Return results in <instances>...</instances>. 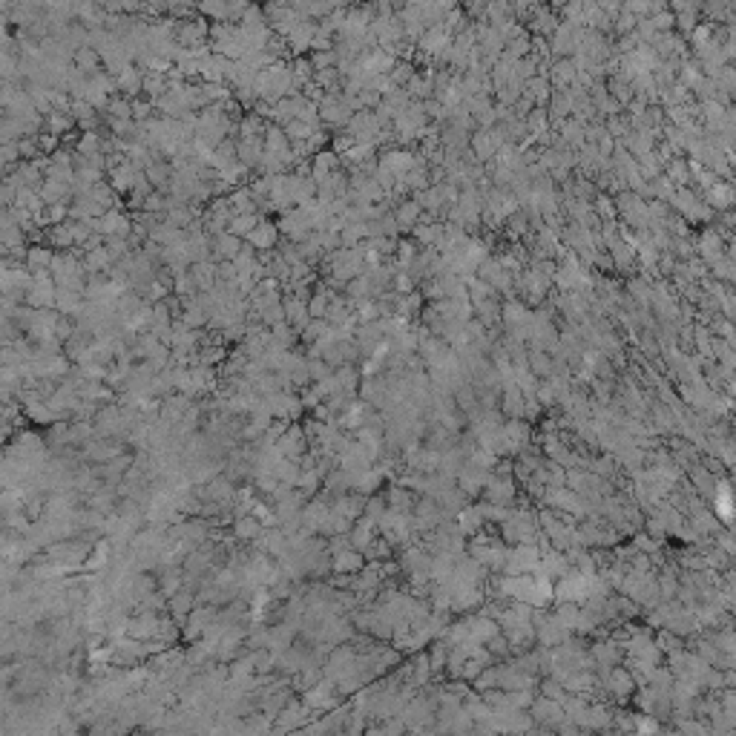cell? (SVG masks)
Listing matches in <instances>:
<instances>
[{
	"label": "cell",
	"mask_w": 736,
	"mask_h": 736,
	"mask_svg": "<svg viewBox=\"0 0 736 736\" xmlns=\"http://www.w3.org/2000/svg\"><path fill=\"white\" fill-rule=\"evenodd\" d=\"M308 374H311V386H313V383H323V380L334 377V368H331L325 359H313V357H308Z\"/></svg>",
	"instance_id": "836d02e7"
},
{
	"label": "cell",
	"mask_w": 736,
	"mask_h": 736,
	"mask_svg": "<svg viewBox=\"0 0 736 736\" xmlns=\"http://www.w3.org/2000/svg\"><path fill=\"white\" fill-rule=\"evenodd\" d=\"M150 239H152V242H159L162 247H173V245L184 242V230L176 228V225H170V222H162L159 228H155V230L150 233Z\"/></svg>",
	"instance_id": "484cf974"
},
{
	"label": "cell",
	"mask_w": 736,
	"mask_h": 736,
	"mask_svg": "<svg viewBox=\"0 0 736 736\" xmlns=\"http://www.w3.org/2000/svg\"><path fill=\"white\" fill-rule=\"evenodd\" d=\"M230 207H233V213L236 216H259V210H256V199H253V193H250V187L245 184V187H236L230 196Z\"/></svg>",
	"instance_id": "ac0fdd59"
},
{
	"label": "cell",
	"mask_w": 736,
	"mask_h": 736,
	"mask_svg": "<svg viewBox=\"0 0 736 736\" xmlns=\"http://www.w3.org/2000/svg\"><path fill=\"white\" fill-rule=\"evenodd\" d=\"M104 116L116 118V121H135V118H133V101L124 98V95H113V98H110V107H107V113H104Z\"/></svg>",
	"instance_id": "4316f807"
},
{
	"label": "cell",
	"mask_w": 736,
	"mask_h": 736,
	"mask_svg": "<svg viewBox=\"0 0 736 736\" xmlns=\"http://www.w3.org/2000/svg\"><path fill=\"white\" fill-rule=\"evenodd\" d=\"M374 533H377V523L372 520V518H359L357 523H354V530L348 533V538H351V547L357 550V552H365L368 547L374 544Z\"/></svg>",
	"instance_id": "9c48e42d"
},
{
	"label": "cell",
	"mask_w": 736,
	"mask_h": 736,
	"mask_svg": "<svg viewBox=\"0 0 736 736\" xmlns=\"http://www.w3.org/2000/svg\"><path fill=\"white\" fill-rule=\"evenodd\" d=\"M354 147H357L354 135H348V133H334V138H331V150L340 155V159H342V155H348Z\"/></svg>",
	"instance_id": "b9f144b4"
},
{
	"label": "cell",
	"mask_w": 736,
	"mask_h": 736,
	"mask_svg": "<svg viewBox=\"0 0 736 736\" xmlns=\"http://www.w3.org/2000/svg\"><path fill=\"white\" fill-rule=\"evenodd\" d=\"M359 104H362V110H377L380 104H383V95H380L377 89H372V87H365V89L359 92Z\"/></svg>",
	"instance_id": "816d5d0a"
},
{
	"label": "cell",
	"mask_w": 736,
	"mask_h": 736,
	"mask_svg": "<svg viewBox=\"0 0 736 736\" xmlns=\"http://www.w3.org/2000/svg\"><path fill=\"white\" fill-rule=\"evenodd\" d=\"M152 116H155V101H150L147 95H141V98H133V118H135L138 124L150 121Z\"/></svg>",
	"instance_id": "e575fe53"
},
{
	"label": "cell",
	"mask_w": 736,
	"mask_h": 736,
	"mask_svg": "<svg viewBox=\"0 0 736 736\" xmlns=\"http://www.w3.org/2000/svg\"><path fill=\"white\" fill-rule=\"evenodd\" d=\"M380 362L377 359H362V365H359V377L362 380H374V377H380Z\"/></svg>",
	"instance_id": "db71d44e"
},
{
	"label": "cell",
	"mask_w": 736,
	"mask_h": 736,
	"mask_svg": "<svg viewBox=\"0 0 736 736\" xmlns=\"http://www.w3.org/2000/svg\"><path fill=\"white\" fill-rule=\"evenodd\" d=\"M285 313H288V325L302 337V331L311 325L308 302H302V299H296V296H285Z\"/></svg>",
	"instance_id": "30bf717a"
},
{
	"label": "cell",
	"mask_w": 736,
	"mask_h": 736,
	"mask_svg": "<svg viewBox=\"0 0 736 736\" xmlns=\"http://www.w3.org/2000/svg\"><path fill=\"white\" fill-rule=\"evenodd\" d=\"M101 144H104V138H101L98 130H95V133H81L78 147H75V155H81V159H92V155H101Z\"/></svg>",
	"instance_id": "83f0119b"
},
{
	"label": "cell",
	"mask_w": 736,
	"mask_h": 736,
	"mask_svg": "<svg viewBox=\"0 0 736 736\" xmlns=\"http://www.w3.org/2000/svg\"><path fill=\"white\" fill-rule=\"evenodd\" d=\"M173 294H176V296H182V299H187V296H196V294H199V288H196V279H193V274H190V271H184V274H176Z\"/></svg>",
	"instance_id": "d590c367"
},
{
	"label": "cell",
	"mask_w": 736,
	"mask_h": 736,
	"mask_svg": "<svg viewBox=\"0 0 736 736\" xmlns=\"http://www.w3.org/2000/svg\"><path fill=\"white\" fill-rule=\"evenodd\" d=\"M18 147H21V159H23V162H35L38 155H40L38 135H35V138H21V141H18Z\"/></svg>",
	"instance_id": "681fc988"
},
{
	"label": "cell",
	"mask_w": 736,
	"mask_h": 736,
	"mask_svg": "<svg viewBox=\"0 0 736 736\" xmlns=\"http://www.w3.org/2000/svg\"><path fill=\"white\" fill-rule=\"evenodd\" d=\"M277 228H279V233H282L285 239H291V242H296V245L308 242V236L313 233L311 219H308V213H305L302 207H294V210H288V213H282L279 222H277Z\"/></svg>",
	"instance_id": "6da1fadb"
},
{
	"label": "cell",
	"mask_w": 736,
	"mask_h": 736,
	"mask_svg": "<svg viewBox=\"0 0 736 736\" xmlns=\"http://www.w3.org/2000/svg\"><path fill=\"white\" fill-rule=\"evenodd\" d=\"M46 245H49L52 250H75V247H78L75 225H72V222L52 225V228L46 230Z\"/></svg>",
	"instance_id": "8992f818"
},
{
	"label": "cell",
	"mask_w": 736,
	"mask_h": 736,
	"mask_svg": "<svg viewBox=\"0 0 736 736\" xmlns=\"http://www.w3.org/2000/svg\"><path fill=\"white\" fill-rule=\"evenodd\" d=\"M18 184H15V179L12 176H4V184H0V204L4 207H15V201H18Z\"/></svg>",
	"instance_id": "ab89813d"
},
{
	"label": "cell",
	"mask_w": 736,
	"mask_h": 736,
	"mask_svg": "<svg viewBox=\"0 0 736 736\" xmlns=\"http://www.w3.org/2000/svg\"><path fill=\"white\" fill-rule=\"evenodd\" d=\"M420 207L414 199H406V201H400L397 204V210H394V219H397V228H400V233H408V230H414L417 228V222H420Z\"/></svg>",
	"instance_id": "9a60e30c"
},
{
	"label": "cell",
	"mask_w": 736,
	"mask_h": 736,
	"mask_svg": "<svg viewBox=\"0 0 736 736\" xmlns=\"http://www.w3.org/2000/svg\"><path fill=\"white\" fill-rule=\"evenodd\" d=\"M279 228H277V222H271V219H262L259 222V228L250 233V245L262 253V250H277V245H279Z\"/></svg>",
	"instance_id": "277c9868"
},
{
	"label": "cell",
	"mask_w": 736,
	"mask_h": 736,
	"mask_svg": "<svg viewBox=\"0 0 736 736\" xmlns=\"http://www.w3.org/2000/svg\"><path fill=\"white\" fill-rule=\"evenodd\" d=\"M55 253L49 245H29V256H26V268L32 274H40V271H49L52 262H55Z\"/></svg>",
	"instance_id": "2e32d148"
},
{
	"label": "cell",
	"mask_w": 736,
	"mask_h": 736,
	"mask_svg": "<svg viewBox=\"0 0 736 736\" xmlns=\"http://www.w3.org/2000/svg\"><path fill=\"white\" fill-rule=\"evenodd\" d=\"M23 414L32 420V423H40V426H55V423H61V414H58L55 408H52L46 400L26 406V408H23Z\"/></svg>",
	"instance_id": "d6986e66"
},
{
	"label": "cell",
	"mask_w": 736,
	"mask_h": 736,
	"mask_svg": "<svg viewBox=\"0 0 736 736\" xmlns=\"http://www.w3.org/2000/svg\"><path fill=\"white\" fill-rule=\"evenodd\" d=\"M72 116H75V121H78V124H84V121H92V118H98V110L92 107L89 101H84V98H81V101H75V104H72Z\"/></svg>",
	"instance_id": "7bdbcfd3"
},
{
	"label": "cell",
	"mask_w": 736,
	"mask_h": 736,
	"mask_svg": "<svg viewBox=\"0 0 736 736\" xmlns=\"http://www.w3.org/2000/svg\"><path fill=\"white\" fill-rule=\"evenodd\" d=\"M95 233L101 236H121V239H130L133 236V228H135V219L124 210H107L101 219L92 222Z\"/></svg>",
	"instance_id": "7a4b0ae2"
},
{
	"label": "cell",
	"mask_w": 736,
	"mask_h": 736,
	"mask_svg": "<svg viewBox=\"0 0 736 736\" xmlns=\"http://www.w3.org/2000/svg\"><path fill=\"white\" fill-rule=\"evenodd\" d=\"M299 397H302V406H305V408H311V411H313V408H317V406H323L320 394H317V391H313V389H302V394H299Z\"/></svg>",
	"instance_id": "9f6ffc18"
},
{
	"label": "cell",
	"mask_w": 736,
	"mask_h": 736,
	"mask_svg": "<svg viewBox=\"0 0 736 736\" xmlns=\"http://www.w3.org/2000/svg\"><path fill=\"white\" fill-rule=\"evenodd\" d=\"M365 245L372 247V250H377L380 256H391V253H397V245H400V242L391 239V236H380V239H368Z\"/></svg>",
	"instance_id": "ee69618b"
},
{
	"label": "cell",
	"mask_w": 736,
	"mask_h": 736,
	"mask_svg": "<svg viewBox=\"0 0 736 736\" xmlns=\"http://www.w3.org/2000/svg\"><path fill=\"white\" fill-rule=\"evenodd\" d=\"M72 64H75V67H78L84 75H89V78H92V75L101 69V64H104V61H101V52H98V49H92V46H81V49L75 52V61H72Z\"/></svg>",
	"instance_id": "603a6c76"
},
{
	"label": "cell",
	"mask_w": 736,
	"mask_h": 736,
	"mask_svg": "<svg viewBox=\"0 0 736 736\" xmlns=\"http://www.w3.org/2000/svg\"><path fill=\"white\" fill-rule=\"evenodd\" d=\"M75 127H78V121H75L72 113H55V110H52V113L46 116V130H43V133H52V135L64 138V135H69Z\"/></svg>",
	"instance_id": "ffe728a7"
},
{
	"label": "cell",
	"mask_w": 736,
	"mask_h": 736,
	"mask_svg": "<svg viewBox=\"0 0 736 736\" xmlns=\"http://www.w3.org/2000/svg\"><path fill=\"white\" fill-rule=\"evenodd\" d=\"M78 334V325H75V320L72 317H61V323L55 325V340H61L64 345L72 340Z\"/></svg>",
	"instance_id": "f6af8a7d"
},
{
	"label": "cell",
	"mask_w": 736,
	"mask_h": 736,
	"mask_svg": "<svg viewBox=\"0 0 736 736\" xmlns=\"http://www.w3.org/2000/svg\"><path fill=\"white\" fill-rule=\"evenodd\" d=\"M190 274H193V279H196L199 294H207V291H213V288L219 285L216 262H196V265H190Z\"/></svg>",
	"instance_id": "8fae6325"
},
{
	"label": "cell",
	"mask_w": 736,
	"mask_h": 736,
	"mask_svg": "<svg viewBox=\"0 0 736 736\" xmlns=\"http://www.w3.org/2000/svg\"><path fill=\"white\" fill-rule=\"evenodd\" d=\"M104 247H107V253H110V259L116 262V265H118L121 259H127V256L133 253L130 242H127V239H121V236H104Z\"/></svg>",
	"instance_id": "f546056e"
},
{
	"label": "cell",
	"mask_w": 736,
	"mask_h": 736,
	"mask_svg": "<svg viewBox=\"0 0 736 736\" xmlns=\"http://www.w3.org/2000/svg\"><path fill=\"white\" fill-rule=\"evenodd\" d=\"M155 113H162V118H184V113H190L187 107V95L184 92H165L162 98H155Z\"/></svg>",
	"instance_id": "3957f363"
},
{
	"label": "cell",
	"mask_w": 736,
	"mask_h": 736,
	"mask_svg": "<svg viewBox=\"0 0 736 736\" xmlns=\"http://www.w3.org/2000/svg\"><path fill=\"white\" fill-rule=\"evenodd\" d=\"M167 92V75H159V72H144V95L150 101L162 98Z\"/></svg>",
	"instance_id": "f1b7e54d"
},
{
	"label": "cell",
	"mask_w": 736,
	"mask_h": 736,
	"mask_svg": "<svg viewBox=\"0 0 736 736\" xmlns=\"http://www.w3.org/2000/svg\"><path fill=\"white\" fill-rule=\"evenodd\" d=\"M311 64H313V72L334 69V67H337V55H334V49H328V52H311Z\"/></svg>",
	"instance_id": "f35d334b"
},
{
	"label": "cell",
	"mask_w": 736,
	"mask_h": 736,
	"mask_svg": "<svg viewBox=\"0 0 736 736\" xmlns=\"http://www.w3.org/2000/svg\"><path fill=\"white\" fill-rule=\"evenodd\" d=\"M313 133H317V130H313V127H308V124H305V121H299V118H296V121H291V124L285 127V135L291 138V144H294V141H308Z\"/></svg>",
	"instance_id": "74e56055"
},
{
	"label": "cell",
	"mask_w": 736,
	"mask_h": 736,
	"mask_svg": "<svg viewBox=\"0 0 736 736\" xmlns=\"http://www.w3.org/2000/svg\"><path fill=\"white\" fill-rule=\"evenodd\" d=\"M572 78H575L572 64H569V61H561V64L555 67V81H558V84H567V81H572Z\"/></svg>",
	"instance_id": "11a10c76"
},
{
	"label": "cell",
	"mask_w": 736,
	"mask_h": 736,
	"mask_svg": "<svg viewBox=\"0 0 736 736\" xmlns=\"http://www.w3.org/2000/svg\"><path fill=\"white\" fill-rule=\"evenodd\" d=\"M299 340V334L288 325V323H282V325H277V328H271V348L268 351H294V342Z\"/></svg>",
	"instance_id": "cb8c5ba5"
},
{
	"label": "cell",
	"mask_w": 736,
	"mask_h": 736,
	"mask_svg": "<svg viewBox=\"0 0 736 736\" xmlns=\"http://www.w3.org/2000/svg\"><path fill=\"white\" fill-rule=\"evenodd\" d=\"M216 271H219V282H225V285H236V282H239L236 262H219Z\"/></svg>",
	"instance_id": "7dc6e473"
},
{
	"label": "cell",
	"mask_w": 736,
	"mask_h": 736,
	"mask_svg": "<svg viewBox=\"0 0 736 736\" xmlns=\"http://www.w3.org/2000/svg\"><path fill=\"white\" fill-rule=\"evenodd\" d=\"M503 408H506V414H512V417H518V414H520V408H523V400H520V394H518V389H515V386H509V389H506Z\"/></svg>",
	"instance_id": "c3c4849f"
},
{
	"label": "cell",
	"mask_w": 736,
	"mask_h": 736,
	"mask_svg": "<svg viewBox=\"0 0 736 736\" xmlns=\"http://www.w3.org/2000/svg\"><path fill=\"white\" fill-rule=\"evenodd\" d=\"M38 193L46 201V207L58 204V201H75V184H64V182H55V179H46Z\"/></svg>",
	"instance_id": "7c38bea8"
},
{
	"label": "cell",
	"mask_w": 736,
	"mask_h": 736,
	"mask_svg": "<svg viewBox=\"0 0 736 736\" xmlns=\"http://www.w3.org/2000/svg\"><path fill=\"white\" fill-rule=\"evenodd\" d=\"M233 98L242 104V110L245 113H250L256 104H259V95H256V89L253 87H233Z\"/></svg>",
	"instance_id": "8d00e7d4"
},
{
	"label": "cell",
	"mask_w": 736,
	"mask_h": 736,
	"mask_svg": "<svg viewBox=\"0 0 736 736\" xmlns=\"http://www.w3.org/2000/svg\"><path fill=\"white\" fill-rule=\"evenodd\" d=\"M116 81H118V95H124L130 101L144 95V69L141 67H135V64L127 67Z\"/></svg>",
	"instance_id": "52a82bcc"
},
{
	"label": "cell",
	"mask_w": 736,
	"mask_h": 736,
	"mask_svg": "<svg viewBox=\"0 0 736 736\" xmlns=\"http://www.w3.org/2000/svg\"><path fill=\"white\" fill-rule=\"evenodd\" d=\"M268 133V121L256 116V113H245V118L239 121V138L250 141V138H265Z\"/></svg>",
	"instance_id": "7402d4cb"
},
{
	"label": "cell",
	"mask_w": 736,
	"mask_h": 736,
	"mask_svg": "<svg viewBox=\"0 0 736 736\" xmlns=\"http://www.w3.org/2000/svg\"><path fill=\"white\" fill-rule=\"evenodd\" d=\"M328 328H331V325H328L325 320H311V325L302 331V337H299V340H302V342L311 348V345H317V342H320V340L328 334Z\"/></svg>",
	"instance_id": "d6a6232c"
},
{
	"label": "cell",
	"mask_w": 736,
	"mask_h": 736,
	"mask_svg": "<svg viewBox=\"0 0 736 736\" xmlns=\"http://www.w3.org/2000/svg\"><path fill=\"white\" fill-rule=\"evenodd\" d=\"M242 247H245V239H239L233 233H222L213 239V256H210V262H216V265L219 262H233L242 253Z\"/></svg>",
	"instance_id": "5b68a950"
},
{
	"label": "cell",
	"mask_w": 736,
	"mask_h": 736,
	"mask_svg": "<svg viewBox=\"0 0 736 736\" xmlns=\"http://www.w3.org/2000/svg\"><path fill=\"white\" fill-rule=\"evenodd\" d=\"M12 179H15L18 187H29V190H40L43 182H46V176H43L32 162H21V165L15 167V173H12Z\"/></svg>",
	"instance_id": "e0dca14e"
},
{
	"label": "cell",
	"mask_w": 736,
	"mask_h": 736,
	"mask_svg": "<svg viewBox=\"0 0 736 736\" xmlns=\"http://www.w3.org/2000/svg\"><path fill=\"white\" fill-rule=\"evenodd\" d=\"M147 302H144V296L141 294H135V291H127V294H121L118 296V302H116V311H118V317L121 320H133L135 313L144 308Z\"/></svg>",
	"instance_id": "d4e9b609"
},
{
	"label": "cell",
	"mask_w": 736,
	"mask_h": 736,
	"mask_svg": "<svg viewBox=\"0 0 736 736\" xmlns=\"http://www.w3.org/2000/svg\"><path fill=\"white\" fill-rule=\"evenodd\" d=\"M259 222H262V219H259L256 213H253V216H236V219L230 222V230H228V233H233V236H239V239H245V242H247V239H250V233L259 228Z\"/></svg>",
	"instance_id": "4dcf8cb0"
},
{
	"label": "cell",
	"mask_w": 736,
	"mask_h": 736,
	"mask_svg": "<svg viewBox=\"0 0 736 736\" xmlns=\"http://www.w3.org/2000/svg\"><path fill=\"white\" fill-rule=\"evenodd\" d=\"M291 69H294V81H299L302 87H308V84L313 81V64H311V55L291 58Z\"/></svg>",
	"instance_id": "1f68e13d"
},
{
	"label": "cell",
	"mask_w": 736,
	"mask_h": 736,
	"mask_svg": "<svg viewBox=\"0 0 736 736\" xmlns=\"http://www.w3.org/2000/svg\"><path fill=\"white\" fill-rule=\"evenodd\" d=\"M331 564H334V572L337 575H357V572H362L365 567V555L362 552H357V550H345V552H337V555H331Z\"/></svg>",
	"instance_id": "4fadbf2b"
},
{
	"label": "cell",
	"mask_w": 736,
	"mask_h": 736,
	"mask_svg": "<svg viewBox=\"0 0 736 736\" xmlns=\"http://www.w3.org/2000/svg\"><path fill=\"white\" fill-rule=\"evenodd\" d=\"M113 265H116V262L110 259L107 247H95V250L84 253V268H87V274H110Z\"/></svg>",
	"instance_id": "44dd1931"
},
{
	"label": "cell",
	"mask_w": 736,
	"mask_h": 736,
	"mask_svg": "<svg viewBox=\"0 0 736 736\" xmlns=\"http://www.w3.org/2000/svg\"><path fill=\"white\" fill-rule=\"evenodd\" d=\"M420 311V294H408L397 299V317H414Z\"/></svg>",
	"instance_id": "60d3db41"
},
{
	"label": "cell",
	"mask_w": 736,
	"mask_h": 736,
	"mask_svg": "<svg viewBox=\"0 0 736 736\" xmlns=\"http://www.w3.org/2000/svg\"><path fill=\"white\" fill-rule=\"evenodd\" d=\"M38 147H40V155H55L61 150V138L52 135V133H40L38 135Z\"/></svg>",
	"instance_id": "bcb514c9"
},
{
	"label": "cell",
	"mask_w": 736,
	"mask_h": 736,
	"mask_svg": "<svg viewBox=\"0 0 736 736\" xmlns=\"http://www.w3.org/2000/svg\"><path fill=\"white\" fill-rule=\"evenodd\" d=\"M414 78V69H411V64L408 61H397V67L391 69V81L397 84V87H403V84H408Z\"/></svg>",
	"instance_id": "f907efd6"
},
{
	"label": "cell",
	"mask_w": 736,
	"mask_h": 736,
	"mask_svg": "<svg viewBox=\"0 0 736 736\" xmlns=\"http://www.w3.org/2000/svg\"><path fill=\"white\" fill-rule=\"evenodd\" d=\"M429 89H432V87H429V78H411V81L406 84V92L414 95V98H423Z\"/></svg>",
	"instance_id": "f5cc1de1"
},
{
	"label": "cell",
	"mask_w": 736,
	"mask_h": 736,
	"mask_svg": "<svg viewBox=\"0 0 736 736\" xmlns=\"http://www.w3.org/2000/svg\"><path fill=\"white\" fill-rule=\"evenodd\" d=\"M380 165L389 167L397 179H406V176L411 173V167H414V155H411L408 150H386V152L380 155Z\"/></svg>",
	"instance_id": "ba28073f"
},
{
	"label": "cell",
	"mask_w": 736,
	"mask_h": 736,
	"mask_svg": "<svg viewBox=\"0 0 736 736\" xmlns=\"http://www.w3.org/2000/svg\"><path fill=\"white\" fill-rule=\"evenodd\" d=\"M533 365H535L538 374H550V372H552V365H550V359H547L544 354H535V357H533Z\"/></svg>",
	"instance_id": "6f0895ef"
},
{
	"label": "cell",
	"mask_w": 736,
	"mask_h": 736,
	"mask_svg": "<svg viewBox=\"0 0 736 736\" xmlns=\"http://www.w3.org/2000/svg\"><path fill=\"white\" fill-rule=\"evenodd\" d=\"M262 533H265V527L259 523L256 515H245V518H236V520H233V538H236V541H245V544L253 541V544H256Z\"/></svg>",
	"instance_id": "5bb4252c"
}]
</instances>
